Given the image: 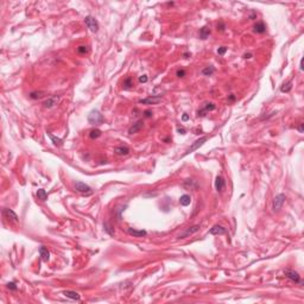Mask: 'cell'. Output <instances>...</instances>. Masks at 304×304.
I'll return each instance as SVG.
<instances>
[{
	"label": "cell",
	"mask_w": 304,
	"mask_h": 304,
	"mask_svg": "<svg viewBox=\"0 0 304 304\" xmlns=\"http://www.w3.org/2000/svg\"><path fill=\"white\" fill-rule=\"evenodd\" d=\"M225 27H226V26H225V24H223L222 21H220V23L217 24V30H220V31H223V30H225Z\"/></svg>",
	"instance_id": "cell-36"
},
{
	"label": "cell",
	"mask_w": 304,
	"mask_h": 304,
	"mask_svg": "<svg viewBox=\"0 0 304 304\" xmlns=\"http://www.w3.org/2000/svg\"><path fill=\"white\" fill-rule=\"evenodd\" d=\"M298 131H300V133H303V124H301V125H300Z\"/></svg>",
	"instance_id": "cell-41"
},
{
	"label": "cell",
	"mask_w": 304,
	"mask_h": 304,
	"mask_svg": "<svg viewBox=\"0 0 304 304\" xmlns=\"http://www.w3.org/2000/svg\"><path fill=\"white\" fill-rule=\"evenodd\" d=\"M252 57V54H245L244 55V58H251Z\"/></svg>",
	"instance_id": "cell-40"
},
{
	"label": "cell",
	"mask_w": 304,
	"mask_h": 304,
	"mask_svg": "<svg viewBox=\"0 0 304 304\" xmlns=\"http://www.w3.org/2000/svg\"><path fill=\"white\" fill-rule=\"evenodd\" d=\"M77 52L81 54V55H86L89 52V46H86V45H81L77 48Z\"/></svg>",
	"instance_id": "cell-28"
},
{
	"label": "cell",
	"mask_w": 304,
	"mask_h": 304,
	"mask_svg": "<svg viewBox=\"0 0 304 304\" xmlns=\"http://www.w3.org/2000/svg\"><path fill=\"white\" fill-rule=\"evenodd\" d=\"M226 232H227L226 228L223 226H221V225H215L209 230V233L213 234V235H223V234H226Z\"/></svg>",
	"instance_id": "cell-10"
},
{
	"label": "cell",
	"mask_w": 304,
	"mask_h": 304,
	"mask_svg": "<svg viewBox=\"0 0 304 304\" xmlns=\"http://www.w3.org/2000/svg\"><path fill=\"white\" fill-rule=\"evenodd\" d=\"M286 200V196L284 194H278L273 200V210H279Z\"/></svg>",
	"instance_id": "cell-7"
},
{
	"label": "cell",
	"mask_w": 304,
	"mask_h": 304,
	"mask_svg": "<svg viewBox=\"0 0 304 304\" xmlns=\"http://www.w3.org/2000/svg\"><path fill=\"white\" fill-rule=\"evenodd\" d=\"M58 100H60L58 96H51V98H49L48 100H45V101L43 102V105H44L45 108H51L54 105H56L58 102Z\"/></svg>",
	"instance_id": "cell-17"
},
{
	"label": "cell",
	"mask_w": 304,
	"mask_h": 304,
	"mask_svg": "<svg viewBox=\"0 0 304 304\" xmlns=\"http://www.w3.org/2000/svg\"><path fill=\"white\" fill-rule=\"evenodd\" d=\"M226 51H227V48H226V46H221V48L217 49V54H219V55H225Z\"/></svg>",
	"instance_id": "cell-33"
},
{
	"label": "cell",
	"mask_w": 304,
	"mask_h": 304,
	"mask_svg": "<svg viewBox=\"0 0 304 304\" xmlns=\"http://www.w3.org/2000/svg\"><path fill=\"white\" fill-rule=\"evenodd\" d=\"M183 187L187 188V189H190V190H195V189H197L200 185H199V183H197L196 181H194V180H185V181L183 182Z\"/></svg>",
	"instance_id": "cell-13"
},
{
	"label": "cell",
	"mask_w": 304,
	"mask_h": 304,
	"mask_svg": "<svg viewBox=\"0 0 304 304\" xmlns=\"http://www.w3.org/2000/svg\"><path fill=\"white\" fill-rule=\"evenodd\" d=\"M48 137H49V138L52 140L54 145H56V146H61V145H62V143H63V140H62V139H60V138H57V137L52 135L51 133H48Z\"/></svg>",
	"instance_id": "cell-25"
},
{
	"label": "cell",
	"mask_w": 304,
	"mask_h": 304,
	"mask_svg": "<svg viewBox=\"0 0 304 304\" xmlns=\"http://www.w3.org/2000/svg\"><path fill=\"white\" fill-rule=\"evenodd\" d=\"M62 294H63L66 297H68V298H70V300H74V301H80V300H81V296H80L77 292H75V291L66 290V291H63Z\"/></svg>",
	"instance_id": "cell-14"
},
{
	"label": "cell",
	"mask_w": 304,
	"mask_h": 304,
	"mask_svg": "<svg viewBox=\"0 0 304 304\" xmlns=\"http://www.w3.org/2000/svg\"><path fill=\"white\" fill-rule=\"evenodd\" d=\"M291 88H292V82L290 81V82H288L286 85H283V87L280 88V91H282L283 93H289V92L291 91Z\"/></svg>",
	"instance_id": "cell-29"
},
{
	"label": "cell",
	"mask_w": 304,
	"mask_h": 304,
	"mask_svg": "<svg viewBox=\"0 0 304 304\" xmlns=\"http://www.w3.org/2000/svg\"><path fill=\"white\" fill-rule=\"evenodd\" d=\"M100 135H101V131H100V130H92L91 133H89V137H91L92 139H96V138H99Z\"/></svg>",
	"instance_id": "cell-30"
},
{
	"label": "cell",
	"mask_w": 304,
	"mask_h": 304,
	"mask_svg": "<svg viewBox=\"0 0 304 304\" xmlns=\"http://www.w3.org/2000/svg\"><path fill=\"white\" fill-rule=\"evenodd\" d=\"M207 139H208L207 137H202V138L197 139V140H196V141H195V143H194V144H193V145H191V146H190V147H189V149L187 150V152L184 153V156H187V155H189V153L194 152V151H196L197 149H200V147L202 146L203 144H204V143L207 141Z\"/></svg>",
	"instance_id": "cell-5"
},
{
	"label": "cell",
	"mask_w": 304,
	"mask_h": 304,
	"mask_svg": "<svg viewBox=\"0 0 304 304\" xmlns=\"http://www.w3.org/2000/svg\"><path fill=\"white\" fill-rule=\"evenodd\" d=\"M300 69L303 70V60H301V63H300Z\"/></svg>",
	"instance_id": "cell-42"
},
{
	"label": "cell",
	"mask_w": 304,
	"mask_h": 304,
	"mask_svg": "<svg viewBox=\"0 0 304 304\" xmlns=\"http://www.w3.org/2000/svg\"><path fill=\"white\" fill-rule=\"evenodd\" d=\"M202 75L204 76H211L214 73H215V68L214 67H207V68H204L202 71Z\"/></svg>",
	"instance_id": "cell-26"
},
{
	"label": "cell",
	"mask_w": 304,
	"mask_h": 304,
	"mask_svg": "<svg viewBox=\"0 0 304 304\" xmlns=\"http://www.w3.org/2000/svg\"><path fill=\"white\" fill-rule=\"evenodd\" d=\"M216 108V106H215V103H213V102H208V103H205V106L203 107L202 110H199V116H203L204 115V113L205 112H208V110H214Z\"/></svg>",
	"instance_id": "cell-16"
},
{
	"label": "cell",
	"mask_w": 304,
	"mask_h": 304,
	"mask_svg": "<svg viewBox=\"0 0 304 304\" xmlns=\"http://www.w3.org/2000/svg\"><path fill=\"white\" fill-rule=\"evenodd\" d=\"M147 80H149V79H147V76H146V75H141V76L139 77V82H140V83H146V82H147Z\"/></svg>",
	"instance_id": "cell-34"
},
{
	"label": "cell",
	"mask_w": 304,
	"mask_h": 304,
	"mask_svg": "<svg viewBox=\"0 0 304 304\" xmlns=\"http://www.w3.org/2000/svg\"><path fill=\"white\" fill-rule=\"evenodd\" d=\"M39 254H40L43 261H49V259H50V253H49V251H48L46 247L42 246V247L39 248Z\"/></svg>",
	"instance_id": "cell-18"
},
{
	"label": "cell",
	"mask_w": 304,
	"mask_h": 304,
	"mask_svg": "<svg viewBox=\"0 0 304 304\" xmlns=\"http://www.w3.org/2000/svg\"><path fill=\"white\" fill-rule=\"evenodd\" d=\"M229 100H230V101H234V100H235V96H234L233 94H232V95H229Z\"/></svg>",
	"instance_id": "cell-43"
},
{
	"label": "cell",
	"mask_w": 304,
	"mask_h": 304,
	"mask_svg": "<svg viewBox=\"0 0 304 304\" xmlns=\"http://www.w3.org/2000/svg\"><path fill=\"white\" fill-rule=\"evenodd\" d=\"M253 31L257 32V33H264V32L266 31V26H265V24H264L263 21H259V23H257V24L254 25Z\"/></svg>",
	"instance_id": "cell-19"
},
{
	"label": "cell",
	"mask_w": 304,
	"mask_h": 304,
	"mask_svg": "<svg viewBox=\"0 0 304 304\" xmlns=\"http://www.w3.org/2000/svg\"><path fill=\"white\" fill-rule=\"evenodd\" d=\"M2 214H4V216H6L7 219H10V220H12L13 222H19V219H18V215L12 210V209H10V208H4L2 209Z\"/></svg>",
	"instance_id": "cell-9"
},
{
	"label": "cell",
	"mask_w": 304,
	"mask_h": 304,
	"mask_svg": "<svg viewBox=\"0 0 304 304\" xmlns=\"http://www.w3.org/2000/svg\"><path fill=\"white\" fill-rule=\"evenodd\" d=\"M85 23H86L87 27H88L92 32H98V30H99V23H98V20H96L94 17H92V15L86 17V18H85Z\"/></svg>",
	"instance_id": "cell-3"
},
{
	"label": "cell",
	"mask_w": 304,
	"mask_h": 304,
	"mask_svg": "<svg viewBox=\"0 0 304 304\" xmlns=\"http://www.w3.org/2000/svg\"><path fill=\"white\" fill-rule=\"evenodd\" d=\"M74 188H75V190H76L77 193L83 194V195H91V194H93L92 188H91L88 184H86V183H83V182H81V181H76V182L74 183Z\"/></svg>",
	"instance_id": "cell-2"
},
{
	"label": "cell",
	"mask_w": 304,
	"mask_h": 304,
	"mask_svg": "<svg viewBox=\"0 0 304 304\" xmlns=\"http://www.w3.org/2000/svg\"><path fill=\"white\" fill-rule=\"evenodd\" d=\"M144 114H145V118H151L152 116V110H145Z\"/></svg>",
	"instance_id": "cell-37"
},
{
	"label": "cell",
	"mask_w": 304,
	"mask_h": 304,
	"mask_svg": "<svg viewBox=\"0 0 304 304\" xmlns=\"http://www.w3.org/2000/svg\"><path fill=\"white\" fill-rule=\"evenodd\" d=\"M133 81H132V79L131 77H127L125 81H124V88L125 89H131V88H133Z\"/></svg>",
	"instance_id": "cell-27"
},
{
	"label": "cell",
	"mask_w": 304,
	"mask_h": 304,
	"mask_svg": "<svg viewBox=\"0 0 304 304\" xmlns=\"http://www.w3.org/2000/svg\"><path fill=\"white\" fill-rule=\"evenodd\" d=\"M178 77H184L185 76V70H183V69H181V70H178L177 71V74H176Z\"/></svg>",
	"instance_id": "cell-35"
},
{
	"label": "cell",
	"mask_w": 304,
	"mask_h": 304,
	"mask_svg": "<svg viewBox=\"0 0 304 304\" xmlns=\"http://www.w3.org/2000/svg\"><path fill=\"white\" fill-rule=\"evenodd\" d=\"M37 197L40 201H46L48 200V193L44 189H38L37 190Z\"/></svg>",
	"instance_id": "cell-22"
},
{
	"label": "cell",
	"mask_w": 304,
	"mask_h": 304,
	"mask_svg": "<svg viewBox=\"0 0 304 304\" xmlns=\"http://www.w3.org/2000/svg\"><path fill=\"white\" fill-rule=\"evenodd\" d=\"M160 101H162L160 95H152V96H149L146 99L139 100V103H141V105H156V103H159Z\"/></svg>",
	"instance_id": "cell-8"
},
{
	"label": "cell",
	"mask_w": 304,
	"mask_h": 304,
	"mask_svg": "<svg viewBox=\"0 0 304 304\" xmlns=\"http://www.w3.org/2000/svg\"><path fill=\"white\" fill-rule=\"evenodd\" d=\"M177 131H178V133H180V134H185V130H184V128L178 127V128H177Z\"/></svg>",
	"instance_id": "cell-39"
},
{
	"label": "cell",
	"mask_w": 304,
	"mask_h": 304,
	"mask_svg": "<svg viewBox=\"0 0 304 304\" xmlns=\"http://www.w3.org/2000/svg\"><path fill=\"white\" fill-rule=\"evenodd\" d=\"M200 225H195V226H191V227H188L183 233H181L180 235H178V239H185V238H188L189 235H193V234H195V233H197L199 230H200Z\"/></svg>",
	"instance_id": "cell-4"
},
{
	"label": "cell",
	"mask_w": 304,
	"mask_h": 304,
	"mask_svg": "<svg viewBox=\"0 0 304 304\" xmlns=\"http://www.w3.org/2000/svg\"><path fill=\"white\" fill-rule=\"evenodd\" d=\"M285 276L290 279V280H292V282H295V283H298V284H303V282L301 280V276L298 275V272H296V271H294V270H285Z\"/></svg>",
	"instance_id": "cell-6"
},
{
	"label": "cell",
	"mask_w": 304,
	"mask_h": 304,
	"mask_svg": "<svg viewBox=\"0 0 304 304\" xmlns=\"http://www.w3.org/2000/svg\"><path fill=\"white\" fill-rule=\"evenodd\" d=\"M7 288H8L10 290H12V291H15V290L18 289L14 282H10V283H7Z\"/></svg>",
	"instance_id": "cell-32"
},
{
	"label": "cell",
	"mask_w": 304,
	"mask_h": 304,
	"mask_svg": "<svg viewBox=\"0 0 304 304\" xmlns=\"http://www.w3.org/2000/svg\"><path fill=\"white\" fill-rule=\"evenodd\" d=\"M143 127H144V121H143V120H138L135 124H133V126H131V127H130L128 133H130V134H134V133L139 132Z\"/></svg>",
	"instance_id": "cell-12"
},
{
	"label": "cell",
	"mask_w": 304,
	"mask_h": 304,
	"mask_svg": "<svg viewBox=\"0 0 304 304\" xmlns=\"http://www.w3.org/2000/svg\"><path fill=\"white\" fill-rule=\"evenodd\" d=\"M189 120V115L188 114H183V116H182V121H188Z\"/></svg>",
	"instance_id": "cell-38"
},
{
	"label": "cell",
	"mask_w": 304,
	"mask_h": 304,
	"mask_svg": "<svg viewBox=\"0 0 304 304\" xmlns=\"http://www.w3.org/2000/svg\"><path fill=\"white\" fill-rule=\"evenodd\" d=\"M114 152H115L118 156H126V155H128L130 149H128L127 146L121 145V146H116V147L114 149Z\"/></svg>",
	"instance_id": "cell-15"
},
{
	"label": "cell",
	"mask_w": 304,
	"mask_h": 304,
	"mask_svg": "<svg viewBox=\"0 0 304 304\" xmlns=\"http://www.w3.org/2000/svg\"><path fill=\"white\" fill-rule=\"evenodd\" d=\"M190 202H191V197H190L189 195H182V196L180 197V203H181L182 205H184V207L189 205Z\"/></svg>",
	"instance_id": "cell-23"
},
{
	"label": "cell",
	"mask_w": 304,
	"mask_h": 304,
	"mask_svg": "<svg viewBox=\"0 0 304 304\" xmlns=\"http://www.w3.org/2000/svg\"><path fill=\"white\" fill-rule=\"evenodd\" d=\"M209 35H210V29L208 26H203L202 29H201V31H200V37L202 39H207L209 37Z\"/></svg>",
	"instance_id": "cell-24"
},
{
	"label": "cell",
	"mask_w": 304,
	"mask_h": 304,
	"mask_svg": "<svg viewBox=\"0 0 304 304\" xmlns=\"http://www.w3.org/2000/svg\"><path fill=\"white\" fill-rule=\"evenodd\" d=\"M127 233L130 235H133L134 238H141V236H145L146 235V230H143V229H134L132 227H128L127 228Z\"/></svg>",
	"instance_id": "cell-11"
},
{
	"label": "cell",
	"mask_w": 304,
	"mask_h": 304,
	"mask_svg": "<svg viewBox=\"0 0 304 304\" xmlns=\"http://www.w3.org/2000/svg\"><path fill=\"white\" fill-rule=\"evenodd\" d=\"M42 96H43L42 92H32V93H30V98L31 99H40Z\"/></svg>",
	"instance_id": "cell-31"
},
{
	"label": "cell",
	"mask_w": 304,
	"mask_h": 304,
	"mask_svg": "<svg viewBox=\"0 0 304 304\" xmlns=\"http://www.w3.org/2000/svg\"><path fill=\"white\" fill-rule=\"evenodd\" d=\"M103 229H105V232L108 234V235H110V236H114V228H113V226L109 223V222H105L103 223Z\"/></svg>",
	"instance_id": "cell-21"
},
{
	"label": "cell",
	"mask_w": 304,
	"mask_h": 304,
	"mask_svg": "<svg viewBox=\"0 0 304 304\" xmlns=\"http://www.w3.org/2000/svg\"><path fill=\"white\" fill-rule=\"evenodd\" d=\"M215 188H216L217 191H222V189L225 188V181H223L222 177H220V176L216 177V180H215Z\"/></svg>",
	"instance_id": "cell-20"
},
{
	"label": "cell",
	"mask_w": 304,
	"mask_h": 304,
	"mask_svg": "<svg viewBox=\"0 0 304 304\" xmlns=\"http://www.w3.org/2000/svg\"><path fill=\"white\" fill-rule=\"evenodd\" d=\"M87 120L91 125H101L105 121V118L98 109H93V110L89 112V114L87 116Z\"/></svg>",
	"instance_id": "cell-1"
}]
</instances>
